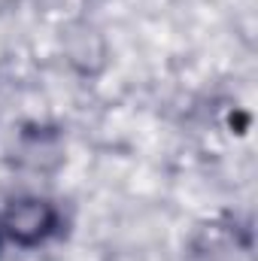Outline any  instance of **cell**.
Instances as JSON below:
<instances>
[{
	"instance_id": "obj_1",
	"label": "cell",
	"mask_w": 258,
	"mask_h": 261,
	"mask_svg": "<svg viewBox=\"0 0 258 261\" xmlns=\"http://www.w3.org/2000/svg\"><path fill=\"white\" fill-rule=\"evenodd\" d=\"M49 228H52V213L40 200H21L9 213V231H12V237H18L24 243L40 240Z\"/></svg>"
}]
</instances>
